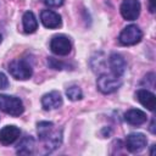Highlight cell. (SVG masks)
I'll return each instance as SVG.
<instances>
[{"instance_id": "obj_1", "label": "cell", "mask_w": 156, "mask_h": 156, "mask_svg": "<svg viewBox=\"0 0 156 156\" xmlns=\"http://www.w3.org/2000/svg\"><path fill=\"white\" fill-rule=\"evenodd\" d=\"M9 73L18 80H26L29 79L33 74V68L32 65L29 63V61L27 58H17L13 60L9 63Z\"/></svg>"}, {"instance_id": "obj_2", "label": "cell", "mask_w": 156, "mask_h": 156, "mask_svg": "<svg viewBox=\"0 0 156 156\" xmlns=\"http://www.w3.org/2000/svg\"><path fill=\"white\" fill-rule=\"evenodd\" d=\"M0 110L10 116L18 117L24 112V106L20 98L0 94Z\"/></svg>"}, {"instance_id": "obj_3", "label": "cell", "mask_w": 156, "mask_h": 156, "mask_svg": "<svg viewBox=\"0 0 156 156\" xmlns=\"http://www.w3.org/2000/svg\"><path fill=\"white\" fill-rule=\"evenodd\" d=\"M122 85V77H118L113 73H102L96 80V87L102 94L115 93Z\"/></svg>"}, {"instance_id": "obj_4", "label": "cell", "mask_w": 156, "mask_h": 156, "mask_svg": "<svg viewBox=\"0 0 156 156\" xmlns=\"http://www.w3.org/2000/svg\"><path fill=\"white\" fill-rule=\"evenodd\" d=\"M143 38V32L136 24H129L124 27L119 35H118V41L121 45L124 46H130L138 44Z\"/></svg>"}, {"instance_id": "obj_5", "label": "cell", "mask_w": 156, "mask_h": 156, "mask_svg": "<svg viewBox=\"0 0 156 156\" xmlns=\"http://www.w3.org/2000/svg\"><path fill=\"white\" fill-rule=\"evenodd\" d=\"M50 50L58 56H66L72 50V43L68 37L63 34L54 35L50 40Z\"/></svg>"}, {"instance_id": "obj_6", "label": "cell", "mask_w": 156, "mask_h": 156, "mask_svg": "<svg viewBox=\"0 0 156 156\" xmlns=\"http://www.w3.org/2000/svg\"><path fill=\"white\" fill-rule=\"evenodd\" d=\"M140 2L139 0H123L119 7L121 15L127 21H135L140 15Z\"/></svg>"}, {"instance_id": "obj_7", "label": "cell", "mask_w": 156, "mask_h": 156, "mask_svg": "<svg viewBox=\"0 0 156 156\" xmlns=\"http://www.w3.org/2000/svg\"><path fill=\"white\" fill-rule=\"evenodd\" d=\"M147 139L143 133H130L127 135L124 146L129 152H139L145 149Z\"/></svg>"}, {"instance_id": "obj_8", "label": "cell", "mask_w": 156, "mask_h": 156, "mask_svg": "<svg viewBox=\"0 0 156 156\" xmlns=\"http://www.w3.org/2000/svg\"><path fill=\"white\" fill-rule=\"evenodd\" d=\"M40 21L45 28L56 29L62 26L61 16L52 10H43L40 12Z\"/></svg>"}, {"instance_id": "obj_9", "label": "cell", "mask_w": 156, "mask_h": 156, "mask_svg": "<svg viewBox=\"0 0 156 156\" xmlns=\"http://www.w3.org/2000/svg\"><path fill=\"white\" fill-rule=\"evenodd\" d=\"M63 104V100H62V95L56 91V90H52L50 93H46L41 96V106L45 111H50V110H55V108H58L61 107Z\"/></svg>"}, {"instance_id": "obj_10", "label": "cell", "mask_w": 156, "mask_h": 156, "mask_svg": "<svg viewBox=\"0 0 156 156\" xmlns=\"http://www.w3.org/2000/svg\"><path fill=\"white\" fill-rule=\"evenodd\" d=\"M21 135V129L13 124L5 126L0 129V143L2 145L13 144Z\"/></svg>"}, {"instance_id": "obj_11", "label": "cell", "mask_w": 156, "mask_h": 156, "mask_svg": "<svg viewBox=\"0 0 156 156\" xmlns=\"http://www.w3.org/2000/svg\"><path fill=\"white\" fill-rule=\"evenodd\" d=\"M41 141L44 143L45 152H52L54 150L60 147V145L62 143V130L54 128Z\"/></svg>"}, {"instance_id": "obj_12", "label": "cell", "mask_w": 156, "mask_h": 156, "mask_svg": "<svg viewBox=\"0 0 156 156\" xmlns=\"http://www.w3.org/2000/svg\"><path fill=\"white\" fill-rule=\"evenodd\" d=\"M135 99L149 111H154L156 106V96L147 89H138L135 93Z\"/></svg>"}, {"instance_id": "obj_13", "label": "cell", "mask_w": 156, "mask_h": 156, "mask_svg": "<svg viewBox=\"0 0 156 156\" xmlns=\"http://www.w3.org/2000/svg\"><path fill=\"white\" fill-rule=\"evenodd\" d=\"M108 65L111 68V73H113L118 77H122L127 68V63H126V60L123 58V56L119 54H116V52L110 55Z\"/></svg>"}, {"instance_id": "obj_14", "label": "cell", "mask_w": 156, "mask_h": 156, "mask_svg": "<svg viewBox=\"0 0 156 156\" xmlns=\"http://www.w3.org/2000/svg\"><path fill=\"white\" fill-rule=\"evenodd\" d=\"M146 119V113L139 108H130L124 113V121L130 126H140L145 123Z\"/></svg>"}, {"instance_id": "obj_15", "label": "cell", "mask_w": 156, "mask_h": 156, "mask_svg": "<svg viewBox=\"0 0 156 156\" xmlns=\"http://www.w3.org/2000/svg\"><path fill=\"white\" fill-rule=\"evenodd\" d=\"M22 26L23 30L27 34H32L38 29V21L35 15L32 11H26L22 17Z\"/></svg>"}, {"instance_id": "obj_16", "label": "cell", "mask_w": 156, "mask_h": 156, "mask_svg": "<svg viewBox=\"0 0 156 156\" xmlns=\"http://www.w3.org/2000/svg\"><path fill=\"white\" fill-rule=\"evenodd\" d=\"M34 146H35L34 138L30 135H27L23 139H21V141L18 143L16 152L18 155H32L34 152Z\"/></svg>"}, {"instance_id": "obj_17", "label": "cell", "mask_w": 156, "mask_h": 156, "mask_svg": "<svg viewBox=\"0 0 156 156\" xmlns=\"http://www.w3.org/2000/svg\"><path fill=\"white\" fill-rule=\"evenodd\" d=\"M55 124L52 122H48V121H40L37 123V133L40 140H43L52 129H54Z\"/></svg>"}, {"instance_id": "obj_18", "label": "cell", "mask_w": 156, "mask_h": 156, "mask_svg": "<svg viewBox=\"0 0 156 156\" xmlns=\"http://www.w3.org/2000/svg\"><path fill=\"white\" fill-rule=\"evenodd\" d=\"M66 95L71 101H78L83 98V93L78 85H71L66 90Z\"/></svg>"}, {"instance_id": "obj_19", "label": "cell", "mask_w": 156, "mask_h": 156, "mask_svg": "<svg viewBox=\"0 0 156 156\" xmlns=\"http://www.w3.org/2000/svg\"><path fill=\"white\" fill-rule=\"evenodd\" d=\"M46 62H48V66L50 67V68H52V69H58V71H61V69H63V68H67V63H65V62H62V61H58V60H56V58H54V57H48V60H46Z\"/></svg>"}, {"instance_id": "obj_20", "label": "cell", "mask_w": 156, "mask_h": 156, "mask_svg": "<svg viewBox=\"0 0 156 156\" xmlns=\"http://www.w3.org/2000/svg\"><path fill=\"white\" fill-rule=\"evenodd\" d=\"M41 1L48 7H60L65 2V0H41Z\"/></svg>"}, {"instance_id": "obj_21", "label": "cell", "mask_w": 156, "mask_h": 156, "mask_svg": "<svg viewBox=\"0 0 156 156\" xmlns=\"http://www.w3.org/2000/svg\"><path fill=\"white\" fill-rule=\"evenodd\" d=\"M7 87H9V79H7V77L2 72H0V89H6Z\"/></svg>"}, {"instance_id": "obj_22", "label": "cell", "mask_w": 156, "mask_h": 156, "mask_svg": "<svg viewBox=\"0 0 156 156\" xmlns=\"http://www.w3.org/2000/svg\"><path fill=\"white\" fill-rule=\"evenodd\" d=\"M149 10L151 13L155 12V0H149Z\"/></svg>"}, {"instance_id": "obj_23", "label": "cell", "mask_w": 156, "mask_h": 156, "mask_svg": "<svg viewBox=\"0 0 156 156\" xmlns=\"http://www.w3.org/2000/svg\"><path fill=\"white\" fill-rule=\"evenodd\" d=\"M155 118H152L151 119V124H150V132L152 133V134H155Z\"/></svg>"}, {"instance_id": "obj_24", "label": "cell", "mask_w": 156, "mask_h": 156, "mask_svg": "<svg viewBox=\"0 0 156 156\" xmlns=\"http://www.w3.org/2000/svg\"><path fill=\"white\" fill-rule=\"evenodd\" d=\"M2 41V35H1V33H0V43Z\"/></svg>"}]
</instances>
